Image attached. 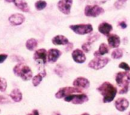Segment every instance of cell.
<instances>
[{"mask_svg":"<svg viewBox=\"0 0 130 115\" xmlns=\"http://www.w3.org/2000/svg\"><path fill=\"white\" fill-rule=\"evenodd\" d=\"M97 89L103 96L104 103L111 102L117 94V89L109 82H104Z\"/></svg>","mask_w":130,"mask_h":115,"instance_id":"obj_1","label":"cell"},{"mask_svg":"<svg viewBox=\"0 0 130 115\" xmlns=\"http://www.w3.org/2000/svg\"><path fill=\"white\" fill-rule=\"evenodd\" d=\"M13 73L16 76L20 77L24 81H29L33 78V72L31 69L23 63H19L13 68Z\"/></svg>","mask_w":130,"mask_h":115,"instance_id":"obj_2","label":"cell"},{"mask_svg":"<svg viewBox=\"0 0 130 115\" xmlns=\"http://www.w3.org/2000/svg\"><path fill=\"white\" fill-rule=\"evenodd\" d=\"M69 28L74 31L75 34L79 35L90 34L93 31V27L91 24H71Z\"/></svg>","mask_w":130,"mask_h":115,"instance_id":"obj_3","label":"cell"},{"mask_svg":"<svg viewBox=\"0 0 130 115\" xmlns=\"http://www.w3.org/2000/svg\"><path fill=\"white\" fill-rule=\"evenodd\" d=\"M110 61L108 57H95L88 63V67L95 70H99L105 67Z\"/></svg>","mask_w":130,"mask_h":115,"instance_id":"obj_4","label":"cell"},{"mask_svg":"<svg viewBox=\"0 0 130 115\" xmlns=\"http://www.w3.org/2000/svg\"><path fill=\"white\" fill-rule=\"evenodd\" d=\"M85 15L87 17L96 18L99 15H103L105 11L104 9L98 5H87L85 8Z\"/></svg>","mask_w":130,"mask_h":115,"instance_id":"obj_5","label":"cell"},{"mask_svg":"<svg viewBox=\"0 0 130 115\" xmlns=\"http://www.w3.org/2000/svg\"><path fill=\"white\" fill-rule=\"evenodd\" d=\"M117 84L121 88H128L130 84V73L129 72H120L116 76Z\"/></svg>","mask_w":130,"mask_h":115,"instance_id":"obj_6","label":"cell"},{"mask_svg":"<svg viewBox=\"0 0 130 115\" xmlns=\"http://www.w3.org/2000/svg\"><path fill=\"white\" fill-rule=\"evenodd\" d=\"M82 89L75 87H63L56 93L55 97L58 99H61L70 95H73V93H82Z\"/></svg>","mask_w":130,"mask_h":115,"instance_id":"obj_7","label":"cell"},{"mask_svg":"<svg viewBox=\"0 0 130 115\" xmlns=\"http://www.w3.org/2000/svg\"><path fill=\"white\" fill-rule=\"evenodd\" d=\"M64 101L66 102H71L74 105H82L88 101V97L85 94H79V95H70L66 98H64Z\"/></svg>","mask_w":130,"mask_h":115,"instance_id":"obj_8","label":"cell"},{"mask_svg":"<svg viewBox=\"0 0 130 115\" xmlns=\"http://www.w3.org/2000/svg\"><path fill=\"white\" fill-rule=\"evenodd\" d=\"M73 0H59L57 2V8L60 12L68 15L71 12Z\"/></svg>","mask_w":130,"mask_h":115,"instance_id":"obj_9","label":"cell"},{"mask_svg":"<svg viewBox=\"0 0 130 115\" xmlns=\"http://www.w3.org/2000/svg\"><path fill=\"white\" fill-rule=\"evenodd\" d=\"M62 52L56 48H51L47 51V61L50 63H56L61 56Z\"/></svg>","mask_w":130,"mask_h":115,"instance_id":"obj_10","label":"cell"},{"mask_svg":"<svg viewBox=\"0 0 130 115\" xmlns=\"http://www.w3.org/2000/svg\"><path fill=\"white\" fill-rule=\"evenodd\" d=\"M34 60L39 61L43 64H46L47 62V51L44 48L39 49L35 51L34 54Z\"/></svg>","mask_w":130,"mask_h":115,"instance_id":"obj_11","label":"cell"},{"mask_svg":"<svg viewBox=\"0 0 130 115\" xmlns=\"http://www.w3.org/2000/svg\"><path fill=\"white\" fill-rule=\"evenodd\" d=\"M72 57L73 60L79 64L84 63L86 60V56L82 50L80 49H75L72 53Z\"/></svg>","mask_w":130,"mask_h":115,"instance_id":"obj_12","label":"cell"},{"mask_svg":"<svg viewBox=\"0 0 130 115\" xmlns=\"http://www.w3.org/2000/svg\"><path fill=\"white\" fill-rule=\"evenodd\" d=\"M25 21V17L24 15L22 14H19V13H16V14H13L11 16H9L8 18V21L9 23L13 25V26H18L21 25V24L24 23V21Z\"/></svg>","mask_w":130,"mask_h":115,"instance_id":"obj_13","label":"cell"},{"mask_svg":"<svg viewBox=\"0 0 130 115\" xmlns=\"http://www.w3.org/2000/svg\"><path fill=\"white\" fill-rule=\"evenodd\" d=\"M73 85L78 89H88L90 87V82L85 77H78L74 80Z\"/></svg>","mask_w":130,"mask_h":115,"instance_id":"obj_14","label":"cell"},{"mask_svg":"<svg viewBox=\"0 0 130 115\" xmlns=\"http://www.w3.org/2000/svg\"><path fill=\"white\" fill-rule=\"evenodd\" d=\"M114 105H115V108H117V110H118L120 112H123V111H125L129 108V103L126 98H120L115 102Z\"/></svg>","mask_w":130,"mask_h":115,"instance_id":"obj_15","label":"cell"},{"mask_svg":"<svg viewBox=\"0 0 130 115\" xmlns=\"http://www.w3.org/2000/svg\"><path fill=\"white\" fill-rule=\"evenodd\" d=\"M107 42L108 44L110 45V47L116 49V48H119V46L120 45L121 43V40L118 35L112 34L107 36Z\"/></svg>","mask_w":130,"mask_h":115,"instance_id":"obj_16","label":"cell"},{"mask_svg":"<svg viewBox=\"0 0 130 115\" xmlns=\"http://www.w3.org/2000/svg\"><path fill=\"white\" fill-rule=\"evenodd\" d=\"M112 31H113V26L108 22L104 21L101 23L98 26V31L105 36H109Z\"/></svg>","mask_w":130,"mask_h":115,"instance_id":"obj_17","label":"cell"},{"mask_svg":"<svg viewBox=\"0 0 130 115\" xmlns=\"http://www.w3.org/2000/svg\"><path fill=\"white\" fill-rule=\"evenodd\" d=\"M52 43L54 45H67L69 41L68 38L63 35H56L52 39Z\"/></svg>","mask_w":130,"mask_h":115,"instance_id":"obj_18","label":"cell"},{"mask_svg":"<svg viewBox=\"0 0 130 115\" xmlns=\"http://www.w3.org/2000/svg\"><path fill=\"white\" fill-rule=\"evenodd\" d=\"M14 4L18 9H20L24 12L30 11V7L24 0H15L14 2Z\"/></svg>","mask_w":130,"mask_h":115,"instance_id":"obj_19","label":"cell"},{"mask_svg":"<svg viewBox=\"0 0 130 115\" xmlns=\"http://www.w3.org/2000/svg\"><path fill=\"white\" fill-rule=\"evenodd\" d=\"M9 96L14 102H20L23 98L22 93L18 89H14L9 94Z\"/></svg>","mask_w":130,"mask_h":115,"instance_id":"obj_20","label":"cell"},{"mask_svg":"<svg viewBox=\"0 0 130 115\" xmlns=\"http://www.w3.org/2000/svg\"><path fill=\"white\" fill-rule=\"evenodd\" d=\"M37 45H38V43H37V40L34 38H30V39L27 40L25 44L26 48L30 51H34L37 47Z\"/></svg>","mask_w":130,"mask_h":115,"instance_id":"obj_21","label":"cell"},{"mask_svg":"<svg viewBox=\"0 0 130 115\" xmlns=\"http://www.w3.org/2000/svg\"><path fill=\"white\" fill-rule=\"evenodd\" d=\"M123 56V50L121 48H116L113 50L111 53L112 59L114 60H120Z\"/></svg>","mask_w":130,"mask_h":115,"instance_id":"obj_22","label":"cell"},{"mask_svg":"<svg viewBox=\"0 0 130 115\" xmlns=\"http://www.w3.org/2000/svg\"><path fill=\"white\" fill-rule=\"evenodd\" d=\"M110 51V47L107 44H106L105 43H102L98 49V52L101 54V56H104L107 53H108Z\"/></svg>","mask_w":130,"mask_h":115,"instance_id":"obj_23","label":"cell"},{"mask_svg":"<svg viewBox=\"0 0 130 115\" xmlns=\"http://www.w3.org/2000/svg\"><path fill=\"white\" fill-rule=\"evenodd\" d=\"M46 5H47V3L44 0H38L34 4L35 8L37 11H42V10H43L46 7Z\"/></svg>","mask_w":130,"mask_h":115,"instance_id":"obj_24","label":"cell"},{"mask_svg":"<svg viewBox=\"0 0 130 115\" xmlns=\"http://www.w3.org/2000/svg\"><path fill=\"white\" fill-rule=\"evenodd\" d=\"M43 77V76L41 75V73H39V74H37V76H34L32 78V83H33V85L35 86V87L38 86V85L40 84V82H42Z\"/></svg>","mask_w":130,"mask_h":115,"instance_id":"obj_25","label":"cell"},{"mask_svg":"<svg viewBox=\"0 0 130 115\" xmlns=\"http://www.w3.org/2000/svg\"><path fill=\"white\" fill-rule=\"evenodd\" d=\"M100 38V34L98 33H91L90 35L87 38V41L89 42L90 44H92L93 42H95Z\"/></svg>","mask_w":130,"mask_h":115,"instance_id":"obj_26","label":"cell"},{"mask_svg":"<svg viewBox=\"0 0 130 115\" xmlns=\"http://www.w3.org/2000/svg\"><path fill=\"white\" fill-rule=\"evenodd\" d=\"M91 49V44H90L88 41H86L82 45V50H83L84 53H89Z\"/></svg>","mask_w":130,"mask_h":115,"instance_id":"obj_27","label":"cell"},{"mask_svg":"<svg viewBox=\"0 0 130 115\" xmlns=\"http://www.w3.org/2000/svg\"><path fill=\"white\" fill-rule=\"evenodd\" d=\"M6 89H7V81L3 78H0V92H5Z\"/></svg>","mask_w":130,"mask_h":115,"instance_id":"obj_28","label":"cell"},{"mask_svg":"<svg viewBox=\"0 0 130 115\" xmlns=\"http://www.w3.org/2000/svg\"><path fill=\"white\" fill-rule=\"evenodd\" d=\"M126 2H127V0H117L116 2L114 3V6L117 9H120Z\"/></svg>","mask_w":130,"mask_h":115,"instance_id":"obj_29","label":"cell"},{"mask_svg":"<svg viewBox=\"0 0 130 115\" xmlns=\"http://www.w3.org/2000/svg\"><path fill=\"white\" fill-rule=\"evenodd\" d=\"M119 67L120 69H123L126 70V72H129L130 71V66L128 65V63H126L125 62L120 63V65H119Z\"/></svg>","mask_w":130,"mask_h":115,"instance_id":"obj_30","label":"cell"},{"mask_svg":"<svg viewBox=\"0 0 130 115\" xmlns=\"http://www.w3.org/2000/svg\"><path fill=\"white\" fill-rule=\"evenodd\" d=\"M8 102H9L8 98H7L6 97L3 95H0V104H6Z\"/></svg>","mask_w":130,"mask_h":115,"instance_id":"obj_31","label":"cell"},{"mask_svg":"<svg viewBox=\"0 0 130 115\" xmlns=\"http://www.w3.org/2000/svg\"><path fill=\"white\" fill-rule=\"evenodd\" d=\"M8 58V54L5 53H2L0 54V63H4V61Z\"/></svg>","mask_w":130,"mask_h":115,"instance_id":"obj_32","label":"cell"},{"mask_svg":"<svg viewBox=\"0 0 130 115\" xmlns=\"http://www.w3.org/2000/svg\"><path fill=\"white\" fill-rule=\"evenodd\" d=\"M118 25H119L122 29H126V28L127 27V24H126V23L124 21H122L119 22Z\"/></svg>","mask_w":130,"mask_h":115,"instance_id":"obj_33","label":"cell"},{"mask_svg":"<svg viewBox=\"0 0 130 115\" xmlns=\"http://www.w3.org/2000/svg\"><path fill=\"white\" fill-rule=\"evenodd\" d=\"M72 48H73V44L71 43V42H69V43L67 44V47H66V52H69V51L72 50Z\"/></svg>","mask_w":130,"mask_h":115,"instance_id":"obj_34","label":"cell"},{"mask_svg":"<svg viewBox=\"0 0 130 115\" xmlns=\"http://www.w3.org/2000/svg\"><path fill=\"white\" fill-rule=\"evenodd\" d=\"M129 91V89L128 88H123V89H121L120 91H119V94L120 95H123V94H126Z\"/></svg>","mask_w":130,"mask_h":115,"instance_id":"obj_35","label":"cell"},{"mask_svg":"<svg viewBox=\"0 0 130 115\" xmlns=\"http://www.w3.org/2000/svg\"><path fill=\"white\" fill-rule=\"evenodd\" d=\"M27 115H40V114H39V111H38L37 110L34 109V110H33V111H32V112H31V113L28 114Z\"/></svg>","mask_w":130,"mask_h":115,"instance_id":"obj_36","label":"cell"},{"mask_svg":"<svg viewBox=\"0 0 130 115\" xmlns=\"http://www.w3.org/2000/svg\"><path fill=\"white\" fill-rule=\"evenodd\" d=\"M6 2H8V3H10V2H14L15 0H5Z\"/></svg>","mask_w":130,"mask_h":115,"instance_id":"obj_37","label":"cell"},{"mask_svg":"<svg viewBox=\"0 0 130 115\" xmlns=\"http://www.w3.org/2000/svg\"><path fill=\"white\" fill-rule=\"evenodd\" d=\"M52 115H61V114L59 113V112H53V113L52 114Z\"/></svg>","mask_w":130,"mask_h":115,"instance_id":"obj_38","label":"cell"},{"mask_svg":"<svg viewBox=\"0 0 130 115\" xmlns=\"http://www.w3.org/2000/svg\"><path fill=\"white\" fill-rule=\"evenodd\" d=\"M82 115H90V114H87V113H84V114H82Z\"/></svg>","mask_w":130,"mask_h":115,"instance_id":"obj_39","label":"cell"},{"mask_svg":"<svg viewBox=\"0 0 130 115\" xmlns=\"http://www.w3.org/2000/svg\"><path fill=\"white\" fill-rule=\"evenodd\" d=\"M104 1H107V0H103V2H104Z\"/></svg>","mask_w":130,"mask_h":115,"instance_id":"obj_40","label":"cell"},{"mask_svg":"<svg viewBox=\"0 0 130 115\" xmlns=\"http://www.w3.org/2000/svg\"><path fill=\"white\" fill-rule=\"evenodd\" d=\"M128 115H130V112H129V114H128Z\"/></svg>","mask_w":130,"mask_h":115,"instance_id":"obj_41","label":"cell"}]
</instances>
